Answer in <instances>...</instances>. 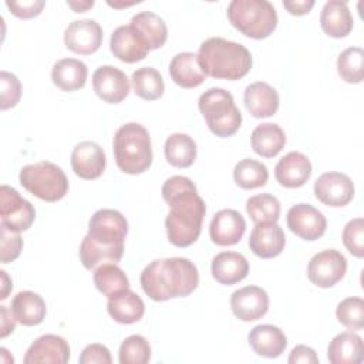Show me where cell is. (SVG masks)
<instances>
[{"mask_svg":"<svg viewBox=\"0 0 364 364\" xmlns=\"http://www.w3.org/2000/svg\"><path fill=\"white\" fill-rule=\"evenodd\" d=\"M162 198L169 205L165 219L169 242L176 247L191 246L202 232L206 213V205L195 183L186 176H171L162 185Z\"/></svg>","mask_w":364,"mask_h":364,"instance_id":"obj_1","label":"cell"},{"mask_svg":"<svg viewBox=\"0 0 364 364\" xmlns=\"http://www.w3.org/2000/svg\"><path fill=\"white\" fill-rule=\"evenodd\" d=\"M128 233L125 216L115 209H100L88 222V233L80 245V260L87 270L104 263H118Z\"/></svg>","mask_w":364,"mask_h":364,"instance_id":"obj_2","label":"cell"},{"mask_svg":"<svg viewBox=\"0 0 364 364\" xmlns=\"http://www.w3.org/2000/svg\"><path fill=\"white\" fill-rule=\"evenodd\" d=\"M144 293L154 301L189 296L199 284V273L186 257L152 260L141 273Z\"/></svg>","mask_w":364,"mask_h":364,"instance_id":"obj_3","label":"cell"},{"mask_svg":"<svg viewBox=\"0 0 364 364\" xmlns=\"http://www.w3.org/2000/svg\"><path fill=\"white\" fill-rule=\"evenodd\" d=\"M198 61L205 74L216 80H240L252 68L250 51L222 37L205 40L199 47Z\"/></svg>","mask_w":364,"mask_h":364,"instance_id":"obj_4","label":"cell"},{"mask_svg":"<svg viewBox=\"0 0 364 364\" xmlns=\"http://www.w3.org/2000/svg\"><path fill=\"white\" fill-rule=\"evenodd\" d=\"M112 146L117 166L124 173H144L152 164L149 132L138 122L121 125L114 135Z\"/></svg>","mask_w":364,"mask_h":364,"instance_id":"obj_5","label":"cell"},{"mask_svg":"<svg viewBox=\"0 0 364 364\" xmlns=\"http://www.w3.org/2000/svg\"><path fill=\"white\" fill-rule=\"evenodd\" d=\"M230 24L243 36L262 40L277 27V13L267 0H232L228 6Z\"/></svg>","mask_w":364,"mask_h":364,"instance_id":"obj_6","label":"cell"},{"mask_svg":"<svg viewBox=\"0 0 364 364\" xmlns=\"http://www.w3.org/2000/svg\"><path fill=\"white\" fill-rule=\"evenodd\" d=\"M198 107L208 128L216 136H232L240 128L242 114L229 91L212 87L199 97Z\"/></svg>","mask_w":364,"mask_h":364,"instance_id":"obj_7","label":"cell"},{"mask_svg":"<svg viewBox=\"0 0 364 364\" xmlns=\"http://www.w3.org/2000/svg\"><path fill=\"white\" fill-rule=\"evenodd\" d=\"M18 179L26 191L46 202H57L68 192V179L64 171L50 161L23 166Z\"/></svg>","mask_w":364,"mask_h":364,"instance_id":"obj_8","label":"cell"},{"mask_svg":"<svg viewBox=\"0 0 364 364\" xmlns=\"http://www.w3.org/2000/svg\"><path fill=\"white\" fill-rule=\"evenodd\" d=\"M36 219L34 206L9 185L0 188V225L16 232L27 230Z\"/></svg>","mask_w":364,"mask_h":364,"instance_id":"obj_9","label":"cell"},{"mask_svg":"<svg viewBox=\"0 0 364 364\" xmlns=\"http://www.w3.org/2000/svg\"><path fill=\"white\" fill-rule=\"evenodd\" d=\"M347 272L344 255L336 249H326L316 253L307 264V277L317 287L328 289L338 283Z\"/></svg>","mask_w":364,"mask_h":364,"instance_id":"obj_10","label":"cell"},{"mask_svg":"<svg viewBox=\"0 0 364 364\" xmlns=\"http://www.w3.org/2000/svg\"><path fill=\"white\" fill-rule=\"evenodd\" d=\"M314 195L327 206H346L354 198V183L346 173L326 172L314 182Z\"/></svg>","mask_w":364,"mask_h":364,"instance_id":"obj_11","label":"cell"},{"mask_svg":"<svg viewBox=\"0 0 364 364\" xmlns=\"http://www.w3.org/2000/svg\"><path fill=\"white\" fill-rule=\"evenodd\" d=\"M114 57L124 63H136L144 60L151 51L148 41L139 30L131 24L119 26L111 34L109 41Z\"/></svg>","mask_w":364,"mask_h":364,"instance_id":"obj_12","label":"cell"},{"mask_svg":"<svg viewBox=\"0 0 364 364\" xmlns=\"http://www.w3.org/2000/svg\"><path fill=\"white\" fill-rule=\"evenodd\" d=\"M287 228L304 240H316L321 237L327 228L326 216L309 203H297L291 206L286 216Z\"/></svg>","mask_w":364,"mask_h":364,"instance_id":"obj_13","label":"cell"},{"mask_svg":"<svg viewBox=\"0 0 364 364\" xmlns=\"http://www.w3.org/2000/svg\"><path fill=\"white\" fill-rule=\"evenodd\" d=\"M102 43V28L91 18L75 20L68 24L64 31L65 47L81 55H90L95 53Z\"/></svg>","mask_w":364,"mask_h":364,"instance_id":"obj_14","label":"cell"},{"mask_svg":"<svg viewBox=\"0 0 364 364\" xmlns=\"http://www.w3.org/2000/svg\"><path fill=\"white\" fill-rule=\"evenodd\" d=\"M92 88L102 101L118 104L129 94V80L119 68L101 65L92 74Z\"/></svg>","mask_w":364,"mask_h":364,"instance_id":"obj_15","label":"cell"},{"mask_svg":"<svg viewBox=\"0 0 364 364\" xmlns=\"http://www.w3.org/2000/svg\"><path fill=\"white\" fill-rule=\"evenodd\" d=\"M230 309L242 321H256L269 310V296L259 286H245L230 296Z\"/></svg>","mask_w":364,"mask_h":364,"instance_id":"obj_16","label":"cell"},{"mask_svg":"<svg viewBox=\"0 0 364 364\" xmlns=\"http://www.w3.org/2000/svg\"><path fill=\"white\" fill-rule=\"evenodd\" d=\"M107 165L104 149L92 141L77 144L71 152V168L81 179H97L102 175Z\"/></svg>","mask_w":364,"mask_h":364,"instance_id":"obj_17","label":"cell"},{"mask_svg":"<svg viewBox=\"0 0 364 364\" xmlns=\"http://www.w3.org/2000/svg\"><path fill=\"white\" fill-rule=\"evenodd\" d=\"M70 360L68 343L57 334H44L36 338L27 348L24 364H65Z\"/></svg>","mask_w":364,"mask_h":364,"instance_id":"obj_18","label":"cell"},{"mask_svg":"<svg viewBox=\"0 0 364 364\" xmlns=\"http://www.w3.org/2000/svg\"><path fill=\"white\" fill-rule=\"evenodd\" d=\"M246 230L243 216L235 209H222L210 220L209 236L218 246H232L240 242Z\"/></svg>","mask_w":364,"mask_h":364,"instance_id":"obj_19","label":"cell"},{"mask_svg":"<svg viewBox=\"0 0 364 364\" xmlns=\"http://www.w3.org/2000/svg\"><path fill=\"white\" fill-rule=\"evenodd\" d=\"M286 245V236L277 222L256 223L249 236L250 250L262 259L279 256Z\"/></svg>","mask_w":364,"mask_h":364,"instance_id":"obj_20","label":"cell"},{"mask_svg":"<svg viewBox=\"0 0 364 364\" xmlns=\"http://www.w3.org/2000/svg\"><path fill=\"white\" fill-rule=\"evenodd\" d=\"M276 181L284 188H300L311 176L310 159L297 151L286 154L274 168Z\"/></svg>","mask_w":364,"mask_h":364,"instance_id":"obj_21","label":"cell"},{"mask_svg":"<svg viewBox=\"0 0 364 364\" xmlns=\"http://www.w3.org/2000/svg\"><path fill=\"white\" fill-rule=\"evenodd\" d=\"M247 341L257 355L266 358L282 355L287 346L284 333L273 324H259L253 327L247 334Z\"/></svg>","mask_w":364,"mask_h":364,"instance_id":"obj_22","label":"cell"},{"mask_svg":"<svg viewBox=\"0 0 364 364\" xmlns=\"http://www.w3.org/2000/svg\"><path fill=\"white\" fill-rule=\"evenodd\" d=\"M210 270L218 283L232 286L247 276L249 263L246 257L237 252H220L212 259Z\"/></svg>","mask_w":364,"mask_h":364,"instance_id":"obj_23","label":"cell"},{"mask_svg":"<svg viewBox=\"0 0 364 364\" xmlns=\"http://www.w3.org/2000/svg\"><path fill=\"white\" fill-rule=\"evenodd\" d=\"M243 102L255 118H266L279 109V94L267 82L257 81L246 87Z\"/></svg>","mask_w":364,"mask_h":364,"instance_id":"obj_24","label":"cell"},{"mask_svg":"<svg viewBox=\"0 0 364 364\" xmlns=\"http://www.w3.org/2000/svg\"><path fill=\"white\" fill-rule=\"evenodd\" d=\"M169 75L182 88L199 87L208 77L198 61V54L189 51L178 53L171 60Z\"/></svg>","mask_w":364,"mask_h":364,"instance_id":"obj_25","label":"cell"},{"mask_svg":"<svg viewBox=\"0 0 364 364\" xmlns=\"http://www.w3.org/2000/svg\"><path fill=\"white\" fill-rule=\"evenodd\" d=\"M327 358L331 364L363 363L364 360L363 338L353 331H344L337 334L328 344Z\"/></svg>","mask_w":364,"mask_h":364,"instance_id":"obj_26","label":"cell"},{"mask_svg":"<svg viewBox=\"0 0 364 364\" xmlns=\"http://www.w3.org/2000/svg\"><path fill=\"white\" fill-rule=\"evenodd\" d=\"M320 24L323 31L333 38L348 36L354 21L347 3L340 0L327 1L320 13Z\"/></svg>","mask_w":364,"mask_h":364,"instance_id":"obj_27","label":"cell"},{"mask_svg":"<svg viewBox=\"0 0 364 364\" xmlns=\"http://www.w3.org/2000/svg\"><path fill=\"white\" fill-rule=\"evenodd\" d=\"M11 311L17 323L31 327L43 323L47 314L44 299L30 290L18 291L11 300Z\"/></svg>","mask_w":364,"mask_h":364,"instance_id":"obj_28","label":"cell"},{"mask_svg":"<svg viewBox=\"0 0 364 364\" xmlns=\"http://www.w3.org/2000/svg\"><path fill=\"white\" fill-rule=\"evenodd\" d=\"M108 314L119 324H132L142 318L145 304L142 299L132 290H125L112 297L107 303Z\"/></svg>","mask_w":364,"mask_h":364,"instance_id":"obj_29","label":"cell"},{"mask_svg":"<svg viewBox=\"0 0 364 364\" xmlns=\"http://www.w3.org/2000/svg\"><path fill=\"white\" fill-rule=\"evenodd\" d=\"M87 65L77 58L58 60L51 70V80L61 91H77L85 85Z\"/></svg>","mask_w":364,"mask_h":364,"instance_id":"obj_30","label":"cell"},{"mask_svg":"<svg viewBox=\"0 0 364 364\" xmlns=\"http://www.w3.org/2000/svg\"><path fill=\"white\" fill-rule=\"evenodd\" d=\"M250 144L257 155L263 158H273L284 148L286 135L277 124L263 122L253 129Z\"/></svg>","mask_w":364,"mask_h":364,"instance_id":"obj_31","label":"cell"},{"mask_svg":"<svg viewBox=\"0 0 364 364\" xmlns=\"http://www.w3.org/2000/svg\"><path fill=\"white\" fill-rule=\"evenodd\" d=\"M164 152L169 165L189 168L196 159V144L188 134L176 132L166 138Z\"/></svg>","mask_w":364,"mask_h":364,"instance_id":"obj_32","label":"cell"},{"mask_svg":"<svg viewBox=\"0 0 364 364\" xmlns=\"http://www.w3.org/2000/svg\"><path fill=\"white\" fill-rule=\"evenodd\" d=\"M129 24L142 33L151 50H158L166 43L168 27L158 14L152 11L136 13L132 16Z\"/></svg>","mask_w":364,"mask_h":364,"instance_id":"obj_33","label":"cell"},{"mask_svg":"<svg viewBox=\"0 0 364 364\" xmlns=\"http://www.w3.org/2000/svg\"><path fill=\"white\" fill-rule=\"evenodd\" d=\"M94 284L107 297H112L129 289V280L117 263H104L94 270Z\"/></svg>","mask_w":364,"mask_h":364,"instance_id":"obj_34","label":"cell"},{"mask_svg":"<svg viewBox=\"0 0 364 364\" xmlns=\"http://www.w3.org/2000/svg\"><path fill=\"white\" fill-rule=\"evenodd\" d=\"M134 92L146 101H154L162 97L165 84L161 73L152 67H141L131 77Z\"/></svg>","mask_w":364,"mask_h":364,"instance_id":"obj_35","label":"cell"},{"mask_svg":"<svg viewBox=\"0 0 364 364\" xmlns=\"http://www.w3.org/2000/svg\"><path fill=\"white\" fill-rule=\"evenodd\" d=\"M233 179L242 189H255L266 185L269 171L264 164L252 158H245L236 164L233 169Z\"/></svg>","mask_w":364,"mask_h":364,"instance_id":"obj_36","label":"cell"},{"mask_svg":"<svg viewBox=\"0 0 364 364\" xmlns=\"http://www.w3.org/2000/svg\"><path fill=\"white\" fill-rule=\"evenodd\" d=\"M337 71L348 84H358L364 78V51L361 47L346 48L337 58Z\"/></svg>","mask_w":364,"mask_h":364,"instance_id":"obj_37","label":"cell"},{"mask_svg":"<svg viewBox=\"0 0 364 364\" xmlns=\"http://www.w3.org/2000/svg\"><path fill=\"white\" fill-rule=\"evenodd\" d=\"M246 212L255 223L277 222L280 218V202L270 193H259L247 199Z\"/></svg>","mask_w":364,"mask_h":364,"instance_id":"obj_38","label":"cell"},{"mask_svg":"<svg viewBox=\"0 0 364 364\" xmlns=\"http://www.w3.org/2000/svg\"><path fill=\"white\" fill-rule=\"evenodd\" d=\"M121 364H146L151 360V346L144 336L132 334L127 337L118 353Z\"/></svg>","mask_w":364,"mask_h":364,"instance_id":"obj_39","label":"cell"},{"mask_svg":"<svg viewBox=\"0 0 364 364\" xmlns=\"http://www.w3.org/2000/svg\"><path fill=\"white\" fill-rule=\"evenodd\" d=\"M337 320L350 330L364 327V300L361 297H347L336 309Z\"/></svg>","mask_w":364,"mask_h":364,"instance_id":"obj_40","label":"cell"},{"mask_svg":"<svg viewBox=\"0 0 364 364\" xmlns=\"http://www.w3.org/2000/svg\"><path fill=\"white\" fill-rule=\"evenodd\" d=\"M343 243L346 249L355 257L364 256V220L363 218L351 219L343 229Z\"/></svg>","mask_w":364,"mask_h":364,"instance_id":"obj_41","label":"cell"},{"mask_svg":"<svg viewBox=\"0 0 364 364\" xmlns=\"http://www.w3.org/2000/svg\"><path fill=\"white\" fill-rule=\"evenodd\" d=\"M23 250V239L20 232L11 230L4 225H0V262H14Z\"/></svg>","mask_w":364,"mask_h":364,"instance_id":"obj_42","label":"cell"},{"mask_svg":"<svg viewBox=\"0 0 364 364\" xmlns=\"http://www.w3.org/2000/svg\"><path fill=\"white\" fill-rule=\"evenodd\" d=\"M21 97L20 80L7 71L0 73V108L3 111L17 105Z\"/></svg>","mask_w":364,"mask_h":364,"instance_id":"obj_43","label":"cell"},{"mask_svg":"<svg viewBox=\"0 0 364 364\" xmlns=\"http://www.w3.org/2000/svg\"><path fill=\"white\" fill-rule=\"evenodd\" d=\"M6 6L9 7V10L18 18H33L36 16H38L44 6L46 1L44 0H28V1H6Z\"/></svg>","mask_w":364,"mask_h":364,"instance_id":"obj_44","label":"cell"},{"mask_svg":"<svg viewBox=\"0 0 364 364\" xmlns=\"http://www.w3.org/2000/svg\"><path fill=\"white\" fill-rule=\"evenodd\" d=\"M78 361L80 364H111L112 358L109 350L104 344L94 343L82 350Z\"/></svg>","mask_w":364,"mask_h":364,"instance_id":"obj_45","label":"cell"},{"mask_svg":"<svg viewBox=\"0 0 364 364\" xmlns=\"http://www.w3.org/2000/svg\"><path fill=\"white\" fill-rule=\"evenodd\" d=\"M290 364H297V363H303V364H318V357L316 354V351L311 347L307 346H296L287 360Z\"/></svg>","mask_w":364,"mask_h":364,"instance_id":"obj_46","label":"cell"},{"mask_svg":"<svg viewBox=\"0 0 364 364\" xmlns=\"http://www.w3.org/2000/svg\"><path fill=\"white\" fill-rule=\"evenodd\" d=\"M0 318H1V331H0V337L4 338L7 337L10 333L14 331L16 328V317L11 311V309L9 310L6 306H0Z\"/></svg>","mask_w":364,"mask_h":364,"instance_id":"obj_47","label":"cell"},{"mask_svg":"<svg viewBox=\"0 0 364 364\" xmlns=\"http://www.w3.org/2000/svg\"><path fill=\"white\" fill-rule=\"evenodd\" d=\"M314 6L313 0H293V1H283V7L293 16H303L307 14Z\"/></svg>","mask_w":364,"mask_h":364,"instance_id":"obj_48","label":"cell"},{"mask_svg":"<svg viewBox=\"0 0 364 364\" xmlns=\"http://www.w3.org/2000/svg\"><path fill=\"white\" fill-rule=\"evenodd\" d=\"M1 274V293H0V299L4 300L9 296V291L11 290L13 284H11V279L7 276V273L4 270H0Z\"/></svg>","mask_w":364,"mask_h":364,"instance_id":"obj_49","label":"cell"},{"mask_svg":"<svg viewBox=\"0 0 364 364\" xmlns=\"http://www.w3.org/2000/svg\"><path fill=\"white\" fill-rule=\"evenodd\" d=\"M68 7H71L75 13H84L88 9H91L94 6V1H67Z\"/></svg>","mask_w":364,"mask_h":364,"instance_id":"obj_50","label":"cell"},{"mask_svg":"<svg viewBox=\"0 0 364 364\" xmlns=\"http://www.w3.org/2000/svg\"><path fill=\"white\" fill-rule=\"evenodd\" d=\"M108 4L109 6H112V7H127V6H132V4H135V1H131V3H111V1H108Z\"/></svg>","mask_w":364,"mask_h":364,"instance_id":"obj_51","label":"cell"}]
</instances>
